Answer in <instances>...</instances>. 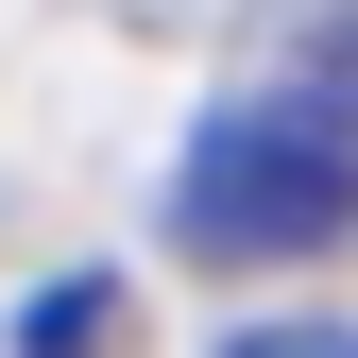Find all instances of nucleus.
Instances as JSON below:
<instances>
[{
  "mask_svg": "<svg viewBox=\"0 0 358 358\" xmlns=\"http://www.w3.org/2000/svg\"><path fill=\"white\" fill-rule=\"evenodd\" d=\"M171 222H188V256H324L358 239V154L324 137V120H290V103H222L188 171H171Z\"/></svg>",
  "mask_w": 358,
  "mask_h": 358,
  "instance_id": "f257e3e1",
  "label": "nucleus"
},
{
  "mask_svg": "<svg viewBox=\"0 0 358 358\" xmlns=\"http://www.w3.org/2000/svg\"><path fill=\"white\" fill-rule=\"evenodd\" d=\"M273 103H290V120H324V137L358 154V17H341V34H324V52H307V69L273 85Z\"/></svg>",
  "mask_w": 358,
  "mask_h": 358,
  "instance_id": "f03ea898",
  "label": "nucleus"
},
{
  "mask_svg": "<svg viewBox=\"0 0 358 358\" xmlns=\"http://www.w3.org/2000/svg\"><path fill=\"white\" fill-rule=\"evenodd\" d=\"M205 358H358V324H341V307H307V324H222Z\"/></svg>",
  "mask_w": 358,
  "mask_h": 358,
  "instance_id": "7ed1b4c3",
  "label": "nucleus"
},
{
  "mask_svg": "<svg viewBox=\"0 0 358 358\" xmlns=\"http://www.w3.org/2000/svg\"><path fill=\"white\" fill-rule=\"evenodd\" d=\"M85 324H103V290L69 273V290H52V307H34V324H17V341H34V358H85Z\"/></svg>",
  "mask_w": 358,
  "mask_h": 358,
  "instance_id": "20e7f679",
  "label": "nucleus"
}]
</instances>
